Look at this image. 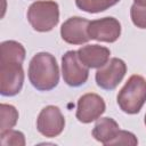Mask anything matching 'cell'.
Wrapping results in <instances>:
<instances>
[{"label":"cell","mask_w":146,"mask_h":146,"mask_svg":"<svg viewBox=\"0 0 146 146\" xmlns=\"http://www.w3.org/2000/svg\"><path fill=\"white\" fill-rule=\"evenodd\" d=\"M29 80L39 91H49L59 82V68L56 58L46 51L35 54L29 64Z\"/></svg>","instance_id":"6da1fadb"},{"label":"cell","mask_w":146,"mask_h":146,"mask_svg":"<svg viewBox=\"0 0 146 146\" xmlns=\"http://www.w3.org/2000/svg\"><path fill=\"white\" fill-rule=\"evenodd\" d=\"M116 102L122 112L139 113L146 102V79L139 74L131 75L119 91Z\"/></svg>","instance_id":"7a4b0ae2"},{"label":"cell","mask_w":146,"mask_h":146,"mask_svg":"<svg viewBox=\"0 0 146 146\" xmlns=\"http://www.w3.org/2000/svg\"><path fill=\"white\" fill-rule=\"evenodd\" d=\"M27 21L36 32H49L59 22V7L56 1L40 0L27 9Z\"/></svg>","instance_id":"3957f363"},{"label":"cell","mask_w":146,"mask_h":146,"mask_svg":"<svg viewBox=\"0 0 146 146\" xmlns=\"http://www.w3.org/2000/svg\"><path fill=\"white\" fill-rule=\"evenodd\" d=\"M24 70L22 63L0 62V94L5 97L16 96L23 88Z\"/></svg>","instance_id":"277c9868"},{"label":"cell","mask_w":146,"mask_h":146,"mask_svg":"<svg viewBox=\"0 0 146 146\" xmlns=\"http://www.w3.org/2000/svg\"><path fill=\"white\" fill-rule=\"evenodd\" d=\"M62 74L67 86L80 87L88 80L89 67L79 59L78 51L68 50L62 57Z\"/></svg>","instance_id":"5b68a950"},{"label":"cell","mask_w":146,"mask_h":146,"mask_svg":"<svg viewBox=\"0 0 146 146\" xmlns=\"http://www.w3.org/2000/svg\"><path fill=\"white\" fill-rule=\"evenodd\" d=\"M127 73L125 63L117 58H111L104 66L99 67L95 74V80L98 87L104 90H113L123 80Z\"/></svg>","instance_id":"8992f818"},{"label":"cell","mask_w":146,"mask_h":146,"mask_svg":"<svg viewBox=\"0 0 146 146\" xmlns=\"http://www.w3.org/2000/svg\"><path fill=\"white\" fill-rule=\"evenodd\" d=\"M65 127V119L59 107L55 105H48L41 110L36 119L38 131L48 138L59 136Z\"/></svg>","instance_id":"52a82bcc"},{"label":"cell","mask_w":146,"mask_h":146,"mask_svg":"<svg viewBox=\"0 0 146 146\" xmlns=\"http://www.w3.org/2000/svg\"><path fill=\"white\" fill-rule=\"evenodd\" d=\"M88 34L91 40L112 43L121 35V24L114 17L90 21L88 25Z\"/></svg>","instance_id":"ba28073f"},{"label":"cell","mask_w":146,"mask_h":146,"mask_svg":"<svg viewBox=\"0 0 146 146\" xmlns=\"http://www.w3.org/2000/svg\"><path fill=\"white\" fill-rule=\"evenodd\" d=\"M106 105L104 99L94 92L82 95L76 104V119L82 123H91L100 117L105 112Z\"/></svg>","instance_id":"9c48e42d"},{"label":"cell","mask_w":146,"mask_h":146,"mask_svg":"<svg viewBox=\"0 0 146 146\" xmlns=\"http://www.w3.org/2000/svg\"><path fill=\"white\" fill-rule=\"evenodd\" d=\"M88 19L73 16L67 18L60 26V36L62 39L70 44H83L87 43L90 38L88 34Z\"/></svg>","instance_id":"30bf717a"},{"label":"cell","mask_w":146,"mask_h":146,"mask_svg":"<svg viewBox=\"0 0 146 146\" xmlns=\"http://www.w3.org/2000/svg\"><path fill=\"white\" fill-rule=\"evenodd\" d=\"M111 51L108 48L99 44L82 46L78 50L79 59L89 68H99L110 60Z\"/></svg>","instance_id":"8fae6325"},{"label":"cell","mask_w":146,"mask_h":146,"mask_svg":"<svg viewBox=\"0 0 146 146\" xmlns=\"http://www.w3.org/2000/svg\"><path fill=\"white\" fill-rule=\"evenodd\" d=\"M119 131H120V127L114 119L100 117V119H97V122L91 133L97 141L107 146L108 143L117 135Z\"/></svg>","instance_id":"7c38bea8"},{"label":"cell","mask_w":146,"mask_h":146,"mask_svg":"<svg viewBox=\"0 0 146 146\" xmlns=\"http://www.w3.org/2000/svg\"><path fill=\"white\" fill-rule=\"evenodd\" d=\"M0 49H1L0 62H17L23 64L26 51L22 43L15 40H7L1 42Z\"/></svg>","instance_id":"4fadbf2b"},{"label":"cell","mask_w":146,"mask_h":146,"mask_svg":"<svg viewBox=\"0 0 146 146\" xmlns=\"http://www.w3.org/2000/svg\"><path fill=\"white\" fill-rule=\"evenodd\" d=\"M120 0H75L76 7L89 14H97L107 10Z\"/></svg>","instance_id":"5bb4252c"},{"label":"cell","mask_w":146,"mask_h":146,"mask_svg":"<svg viewBox=\"0 0 146 146\" xmlns=\"http://www.w3.org/2000/svg\"><path fill=\"white\" fill-rule=\"evenodd\" d=\"M0 113H1V125H0V132L10 130L14 128L18 120V112L15 106L10 104L2 103L0 105Z\"/></svg>","instance_id":"9a60e30c"},{"label":"cell","mask_w":146,"mask_h":146,"mask_svg":"<svg viewBox=\"0 0 146 146\" xmlns=\"http://www.w3.org/2000/svg\"><path fill=\"white\" fill-rule=\"evenodd\" d=\"M0 140L2 146H24L25 145L24 133L13 129L0 132Z\"/></svg>","instance_id":"2e32d148"},{"label":"cell","mask_w":146,"mask_h":146,"mask_svg":"<svg viewBox=\"0 0 146 146\" xmlns=\"http://www.w3.org/2000/svg\"><path fill=\"white\" fill-rule=\"evenodd\" d=\"M130 17L135 26L138 29H146V6L133 3L130 8Z\"/></svg>","instance_id":"e0dca14e"},{"label":"cell","mask_w":146,"mask_h":146,"mask_svg":"<svg viewBox=\"0 0 146 146\" xmlns=\"http://www.w3.org/2000/svg\"><path fill=\"white\" fill-rule=\"evenodd\" d=\"M137 144H138V139L136 138V136L132 132L125 130H120L117 135L108 143V145H132V146Z\"/></svg>","instance_id":"ac0fdd59"},{"label":"cell","mask_w":146,"mask_h":146,"mask_svg":"<svg viewBox=\"0 0 146 146\" xmlns=\"http://www.w3.org/2000/svg\"><path fill=\"white\" fill-rule=\"evenodd\" d=\"M135 3L140 6H146V0H135Z\"/></svg>","instance_id":"d6986e66"},{"label":"cell","mask_w":146,"mask_h":146,"mask_svg":"<svg viewBox=\"0 0 146 146\" xmlns=\"http://www.w3.org/2000/svg\"><path fill=\"white\" fill-rule=\"evenodd\" d=\"M144 122H145V125H146V114H145V120H144Z\"/></svg>","instance_id":"ffe728a7"}]
</instances>
